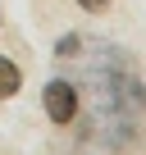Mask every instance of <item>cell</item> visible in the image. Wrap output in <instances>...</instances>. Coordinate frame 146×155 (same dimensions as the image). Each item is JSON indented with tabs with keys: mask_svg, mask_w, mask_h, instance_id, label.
I'll list each match as a JSON object with an SVG mask.
<instances>
[{
	"mask_svg": "<svg viewBox=\"0 0 146 155\" xmlns=\"http://www.w3.org/2000/svg\"><path fill=\"white\" fill-rule=\"evenodd\" d=\"M55 50H59V55H73V50H78V37H64V41H59Z\"/></svg>",
	"mask_w": 146,
	"mask_h": 155,
	"instance_id": "obj_4",
	"label": "cell"
},
{
	"mask_svg": "<svg viewBox=\"0 0 146 155\" xmlns=\"http://www.w3.org/2000/svg\"><path fill=\"white\" fill-rule=\"evenodd\" d=\"M41 101H46V114H50V123H73V114H78V87H73V82H64V78L46 82Z\"/></svg>",
	"mask_w": 146,
	"mask_h": 155,
	"instance_id": "obj_1",
	"label": "cell"
},
{
	"mask_svg": "<svg viewBox=\"0 0 146 155\" xmlns=\"http://www.w3.org/2000/svg\"><path fill=\"white\" fill-rule=\"evenodd\" d=\"M18 87H23V73H18V64L0 55V101H9Z\"/></svg>",
	"mask_w": 146,
	"mask_h": 155,
	"instance_id": "obj_2",
	"label": "cell"
},
{
	"mask_svg": "<svg viewBox=\"0 0 146 155\" xmlns=\"http://www.w3.org/2000/svg\"><path fill=\"white\" fill-rule=\"evenodd\" d=\"M82 9H91V14H101V9H110V0H78Z\"/></svg>",
	"mask_w": 146,
	"mask_h": 155,
	"instance_id": "obj_3",
	"label": "cell"
}]
</instances>
